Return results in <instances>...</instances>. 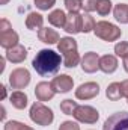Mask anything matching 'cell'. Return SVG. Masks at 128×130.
I'll list each match as a JSON object with an SVG mask.
<instances>
[{"label": "cell", "instance_id": "24", "mask_svg": "<svg viewBox=\"0 0 128 130\" xmlns=\"http://www.w3.org/2000/svg\"><path fill=\"white\" fill-rule=\"evenodd\" d=\"M77 103L75 101H72V100H65L62 101V104H60V109H62V112L66 113V115H72L74 113V110L77 109Z\"/></svg>", "mask_w": 128, "mask_h": 130}, {"label": "cell", "instance_id": "10", "mask_svg": "<svg viewBox=\"0 0 128 130\" xmlns=\"http://www.w3.org/2000/svg\"><path fill=\"white\" fill-rule=\"evenodd\" d=\"M72 83L74 82H72V79L69 76L60 74V76H57V77L53 79L51 86H53L54 92H68V91L72 89Z\"/></svg>", "mask_w": 128, "mask_h": 130}, {"label": "cell", "instance_id": "22", "mask_svg": "<svg viewBox=\"0 0 128 130\" xmlns=\"http://www.w3.org/2000/svg\"><path fill=\"white\" fill-rule=\"evenodd\" d=\"M95 21H94V18L89 15V14H86V15H81V32L88 33L91 32L92 29H95Z\"/></svg>", "mask_w": 128, "mask_h": 130}, {"label": "cell", "instance_id": "12", "mask_svg": "<svg viewBox=\"0 0 128 130\" xmlns=\"http://www.w3.org/2000/svg\"><path fill=\"white\" fill-rule=\"evenodd\" d=\"M81 67L86 73H94L96 71V68H99V58L98 55L94 52H89L84 55L83 61H81Z\"/></svg>", "mask_w": 128, "mask_h": 130}, {"label": "cell", "instance_id": "8", "mask_svg": "<svg viewBox=\"0 0 128 130\" xmlns=\"http://www.w3.org/2000/svg\"><path fill=\"white\" fill-rule=\"evenodd\" d=\"M78 121L81 123H88V124H94L98 120V112L96 109H94L92 106H77V109L72 113Z\"/></svg>", "mask_w": 128, "mask_h": 130}, {"label": "cell", "instance_id": "31", "mask_svg": "<svg viewBox=\"0 0 128 130\" xmlns=\"http://www.w3.org/2000/svg\"><path fill=\"white\" fill-rule=\"evenodd\" d=\"M121 88H122V95L124 97H128V80H124L121 83Z\"/></svg>", "mask_w": 128, "mask_h": 130}, {"label": "cell", "instance_id": "26", "mask_svg": "<svg viewBox=\"0 0 128 130\" xmlns=\"http://www.w3.org/2000/svg\"><path fill=\"white\" fill-rule=\"evenodd\" d=\"M65 6L69 12H78L81 8V0H65Z\"/></svg>", "mask_w": 128, "mask_h": 130}, {"label": "cell", "instance_id": "4", "mask_svg": "<svg viewBox=\"0 0 128 130\" xmlns=\"http://www.w3.org/2000/svg\"><path fill=\"white\" fill-rule=\"evenodd\" d=\"M0 45L8 50L18 45V35L11 29V26L6 20H2V23H0Z\"/></svg>", "mask_w": 128, "mask_h": 130}, {"label": "cell", "instance_id": "19", "mask_svg": "<svg viewBox=\"0 0 128 130\" xmlns=\"http://www.w3.org/2000/svg\"><path fill=\"white\" fill-rule=\"evenodd\" d=\"M11 103H12V106L17 107V109H24V107L27 106V97H26L24 92L15 91V92L11 95Z\"/></svg>", "mask_w": 128, "mask_h": 130}, {"label": "cell", "instance_id": "20", "mask_svg": "<svg viewBox=\"0 0 128 130\" xmlns=\"http://www.w3.org/2000/svg\"><path fill=\"white\" fill-rule=\"evenodd\" d=\"M115 18L121 23H128V5L119 3L115 8Z\"/></svg>", "mask_w": 128, "mask_h": 130}, {"label": "cell", "instance_id": "21", "mask_svg": "<svg viewBox=\"0 0 128 130\" xmlns=\"http://www.w3.org/2000/svg\"><path fill=\"white\" fill-rule=\"evenodd\" d=\"M107 97L110 98L112 101H116L119 100L122 95V88H121V83H112L109 88H107Z\"/></svg>", "mask_w": 128, "mask_h": 130}, {"label": "cell", "instance_id": "27", "mask_svg": "<svg viewBox=\"0 0 128 130\" xmlns=\"http://www.w3.org/2000/svg\"><path fill=\"white\" fill-rule=\"evenodd\" d=\"M5 130H32V129L27 127L26 124L18 123V121H9V123H6Z\"/></svg>", "mask_w": 128, "mask_h": 130}, {"label": "cell", "instance_id": "23", "mask_svg": "<svg viewBox=\"0 0 128 130\" xmlns=\"http://www.w3.org/2000/svg\"><path fill=\"white\" fill-rule=\"evenodd\" d=\"M96 11H98L99 15H107L112 11V2L110 0H98Z\"/></svg>", "mask_w": 128, "mask_h": 130}, {"label": "cell", "instance_id": "13", "mask_svg": "<svg viewBox=\"0 0 128 130\" xmlns=\"http://www.w3.org/2000/svg\"><path fill=\"white\" fill-rule=\"evenodd\" d=\"M35 94H36V97H38L39 101H47V100H50V98L54 95V89H53L51 83L48 85V83H45V82H41V83L36 85Z\"/></svg>", "mask_w": 128, "mask_h": 130}, {"label": "cell", "instance_id": "11", "mask_svg": "<svg viewBox=\"0 0 128 130\" xmlns=\"http://www.w3.org/2000/svg\"><path fill=\"white\" fill-rule=\"evenodd\" d=\"M65 30H66L68 33L81 32V15H78L77 12H71V14L66 17Z\"/></svg>", "mask_w": 128, "mask_h": 130}, {"label": "cell", "instance_id": "5", "mask_svg": "<svg viewBox=\"0 0 128 130\" xmlns=\"http://www.w3.org/2000/svg\"><path fill=\"white\" fill-rule=\"evenodd\" d=\"M95 35L96 36H99L101 39H104V41H116L119 36H121V29H118L116 26H113V24H110V23H107V21H99V23H96L95 26Z\"/></svg>", "mask_w": 128, "mask_h": 130}, {"label": "cell", "instance_id": "29", "mask_svg": "<svg viewBox=\"0 0 128 130\" xmlns=\"http://www.w3.org/2000/svg\"><path fill=\"white\" fill-rule=\"evenodd\" d=\"M96 5H98V0H81V8L88 12H92L96 9Z\"/></svg>", "mask_w": 128, "mask_h": 130}, {"label": "cell", "instance_id": "32", "mask_svg": "<svg viewBox=\"0 0 128 130\" xmlns=\"http://www.w3.org/2000/svg\"><path fill=\"white\" fill-rule=\"evenodd\" d=\"M124 68H125V71L128 73V56L124 59Z\"/></svg>", "mask_w": 128, "mask_h": 130}, {"label": "cell", "instance_id": "2", "mask_svg": "<svg viewBox=\"0 0 128 130\" xmlns=\"http://www.w3.org/2000/svg\"><path fill=\"white\" fill-rule=\"evenodd\" d=\"M57 47L59 52L63 53V64L66 68H74L78 64L80 56L77 53V42L72 38H60Z\"/></svg>", "mask_w": 128, "mask_h": 130}, {"label": "cell", "instance_id": "7", "mask_svg": "<svg viewBox=\"0 0 128 130\" xmlns=\"http://www.w3.org/2000/svg\"><path fill=\"white\" fill-rule=\"evenodd\" d=\"M29 82H30V74L26 68H17L9 76V83L14 89H21L27 86Z\"/></svg>", "mask_w": 128, "mask_h": 130}, {"label": "cell", "instance_id": "14", "mask_svg": "<svg viewBox=\"0 0 128 130\" xmlns=\"http://www.w3.org/2000/svg\"><path fill=\"white\" fill-rule=\"evenodd\" d=\"M26 56H27V52H26V48L21 47V45H15V47L9 48L8 53H6V58H8L11 62H15V64L23 62V61L26 59Z\"/></svg>", "mask_w": 128, "mask_h": 130}, {"label": "cell", "instance_id": "9", "mask_svg": "<svg viewBox=\"0 0 128 130\" xmlns=\"http://www.w3.org/2000/svg\"><path fill=\"white\" fill-rule=\"evenodd\" d=\"M98 92H99V86L94 82H88L75 91V97L80 100H89V98H94L95 95H98Z\"/></svg>", "mask_w": 128, "mask_h": 130}, {"label": "cell", "instance_id": "17", "mask_svg": "<svg viewBox=\"0 0 128 130\" xmlns=\"http://www.w3.org/2000/svg\"><path fill=\"white\" fill-rule=\"evenodd\" d=\"M48 21H50V24H53L54 27H65L66 15L63 14V11L56 9V11H53V12L48 15Z\"/></svg>", "mask_w": 128, "mask_h": 130}, {"label": "cell", "instance_id": "33", "mask_svg": "<svg viewBox=\"0 0 128 130\" xmlns=\"http://www.w3.org/2000/svg\"><path fill=\"white\" fill-rule=\"evenodd\" d=\"M6 2H8V0H2V5H5V3H6Z\"/></svg>", "mask_w": 128, "mask_h": 130}, {"label": "cell", "instance_id": "15", "mask_svg": "<svg viewBox=\"0 0 128 130\" xmlns=\"http://www.w3.org/2000/svg\"><path fill=\"white\" fill-rule=\"evenodd\" d=\"M118 68V61L115 56L112 55H105L102 58H99V70L104 73H113Z\"/></svg>", "mask_w": 128, "mask_h": 130}, {"label": "cell", "instance_id": "18", "mask_svg": "<svg viewBox=\"0 0 128 130\" xmlns=\"http://www.w3.org/2000/svg\"><path fill=\"white\" fill-rule=\"evenodd\" d=\"M42 23H44V18H42V15H39V14H36V12L29 14L27 20H26V26H27L30 30L41 29V27H42Z\"/></svg>", "mask_w": 128, "mask_h": 130}, {"label": "cell", "instance_id": "3", "mask_svg": "<svg viewBox=\"0 0 128 130\" xmlns=\"http://www.w3.org/2000/svg\"><path fill=\"white\" fill-rule=\"evenodd\" d=\"M30 118L36 124L48 126V124H51L54 117H53V112L48 107H45L42 103H35L32 106V109H30Z\"/></svg>", "mask_w": 128, "mask_h": 130}, {"label": "cell", "instance_id": "30", "mask_svg": "<svg viewBox=\"0 0 128 130\" xmlns=\"http://www.w3.org/2000/svg\"><path fill=\"white\" fill-rule=\"evenodd\" d=\"M59 130H80V129H78V126H77L75 123H72V121H65L63 124L60 126Z\"/></svg>", "mask_w": 128, "mask_h": 130}, {"label": "cell", "instance_id": "16", "mask_svg": "<svg viewBox=\"0 0 128 130\" xmlns=\"http://www.w3.org/2000/svg\"><path fill=\"white\" fill-rule=\"evenodd\" d=\"M38 36H39V39L42 42H47V44H54V42L60 41L59 39V33L56 30H53V29H48V27L47 29H41Z\"/></svg>", "mask_w": 128, "mask_h": 130}, {"label": "cell", "instance_id": "25", "mask_svg": "<svg viewBox=\"0 0 128 130\" xmlns=\"http://www.w3.org/2000/svg\"><path fill=\"white\" fill-rule=\"evenodd\" d=\"M115 52H116L118 56H121V58L125 59L128 56V42H119V44H116L115 45Z\"/></svg>", "mask_w": 128, "mask_h": 130}, {"label": "cell", "instance_id": "6", "mask_svg": "<svg viewBox=\"0 0 128 130\" xmlns=\"http://www.w3.org/2000/svg\"><path fill=\"white\" fill-rule=\"evenodd\" d=\"M102 130H128V112H116L109 117Z\"/></svg>", "mask_w": 128, "mask_h": 130}, {"label": "cell", "instance_id": "28", "mask_svg": "<svg viewBox=\"0 0 128 130\" xmlns=\"http://www.w3.org/2000/svg\"><path fill=\"white\" fill-rule=\"evenodd\" d=\"M54 3H56V0H35L36 8H39L41 11H48Z\"/></svg>", "mask_w": 128, "mask_h": 130}, {"label": "cell", "instance_id": "1", "mask_svg": "<svg viewBox=\"0 0 128 130\" xmlns=\"http://www.w3.org/2000/svg\"><path fill=\"white\" fill-rule=\"evenodd\" d=\"M62 61H63V58L60 55H57L53 50L44 48L39 53H36L32 65L39 76H42V77H53L54 74H57Z\"/></svg>", "mask_w": 128, "mask_h": 130}]
</instances>
